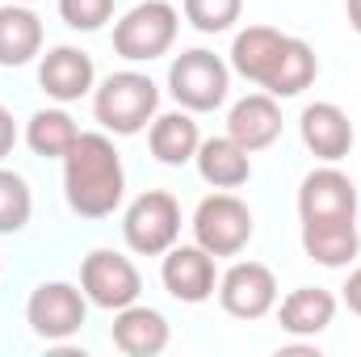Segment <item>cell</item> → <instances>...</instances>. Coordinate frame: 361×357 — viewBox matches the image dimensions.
<instances>
[{"label":"cell","instance_id":"6da1fadb","mask_svg":"<svg viewBox=\"0 0 361 357\" xmlns=\"http://www.w3.org/2000/svg\"><path fill=\"white\" fill-rule=\"evenodd\" d=\"M231 72H240L269 97H298L315 85L319 59L294 34H281L273 25H248L231 42Z\"/></svg>","mask_w":361,"mask_h":357},{"label":"cell","instance_id":"7a4b0ae2","mask_svg":"<svg viewBox=\"0 0 361 357\" xmlns=\"http://www.w3.org/2000/svg\"><path fill=\"white\" fill-rule=\"evenodd\" d=\"M63 198L80 219H109L126 198V169L105 131H80L63 156Z\"/></svg>","mask_w":361,"mask_h":357},{"label":"cell","instance_id":"3957f363","mask_svg":"<svg viewBox=\"0 0 361 357\" xmlns=\"http://www.w3.org/2000/svg\"><path fill=\"white\" fill-rule=\"evenodd\" d=\"M160 109V89L143 72H114L92 89V118L105 135H139Z\"/></svg>","mask_w":361,"mask_h":357},{"label":"cell","instance_id":"277c9868","mask_svg":"<svg viewBox=\"0 0 361 357\" xmlns=\"http://www.w3.org/2000/svg\"><path fill=\"white\" fill-rule=\"evenodd\" d=\"M177 30H180V13L169 0H139L114 25V51L126 63H152V59L173 51Z\"/></svg>","mask_w":361,"mask_h":357},{"label":"cell","instance_id":"5b68a950","mask_svg":"<svg viewBox=\"0 0 361 357\" xmlns=\"http://www.w3.org/2000/svg\"><path fill=\"white\" fill-rule=\"evenodd\" d=\"M257 231V219L244 198L231 189H219L197 202L193 210V244H202L210 257H240Z\"/></svg>","mask_w":361,"mask_h":357},{"label":"cell","instance_id":"8992f818","mask_svg":"<svg viewBox=\"0 0 361 357\" xmlns=\"http://www.w3.org/2000/svg\"><path fill=\"white\" fill-rule=\"evenodd\" d=\"M169 92H173V101H177L180 109L210 114L231 92V63H223L206 47L180 51L177 59H173V68H169Z\"/></svg>","mask_w":361,"mask_h":357},{"label":"cell","instance_id":"52a82bcc","mask_svg":"<svg viewBox=\"0 0 361 357\" xmlns=\"http://www.w3.org/2000/svg\"><path fill=\"white\" fill-rule=\"evenodd\" d=\"M122 240L139 257H164L180 240V202L169 189L139 193L122 214Z\"/></svg>","mask_w":361,"mask_h":357},{"label":"cell","instance_id":"ba28073f","mask_svg":"<svg viewBox=\"0 0 361 357\" xmlns=\"http://www.w3.org/2000/svg\"><path fill=\"white\" fill-rule=\"evenodd\" d=\"M89 320V298L72 282H38L25 298V324L38 341H72Z\"/></svg>","mask_w":361,"mask_h":357},{"label":"cell","instance_id":"9c48e42d","mask_svg":"<svg viewBox=\"0 0 361 357\" xmlns=\"http://www.w3.org/2000/svg\"><path fill=\"white\" fill-rule=\"evenodd\" d=\"M80 290L92 307L101 311H122L130 303H139L143 294V277L130 257L114 253V248H92L80 261Z\"/></svg>","mask_w":361,"mask_h":357},{"label":"cell","instance_id":"30bf717a","mask_svg":"<svg viewBox=\"0 0 361 357\" xmlns=\"http://www.w3.org/2000/svg\"><path fill=\"white\" fill-rule=\"evenodd\" d=\"M298 223H357V185L336 164L311 169L298 185Z\"/></svg>","mask_w":361,"mask_h":357},{"label":"cell","instance_id":"8fae6325","mask_svg":"<svg viewBox=\"0 0 361 357\" xmlns=\"http://www.w3.org/2000/svg\"><path fill=\"white\" fill-rule=\"evenodd\" d=\"M219 303L235 320H265L277 307V277L261 261H235L219 277Z\"/></svg>","mask_w":361,"mask_h":357},{"label":"cell","instance_id":"7c38bea8","mask_svg":"<svg viewBox=\"0 0 361 357\" xmlns=\"http://www.w3.org/2000/svg\"><path fill=\"white\" fill-rule=\"evenodd\" d=\"M219 257H210L202 244H173L160 261V282L164 290L185 303V307H197L206 303L214 290H219V269H214Z\"/></svg>","mask_w":361,"mask_h":357},{"label":"cell","instance_id":"4fadbf2b","mask_svg":"<svg viewBox=\"0 0 361 357\" xmlns=\"http://www.w3.org/2000/svg\"><path fill=\"white\" fill-rule=\"evenodd\" d=\"M298 135H302V147L324 164H336L353 152V122L336 101H311L298 114Z\"/></svg>","mask_w":361,"mask_h":357},{"label":"cell","instance_id":"5bb4252c","mask_svg":"<svg viewBox=\"0 0 361 357\" xmlns=\"http://www.w3.org/2000/svg\"><path fill=\"white\" fill-rule=\"evenodd\" d=\"M38 85L51 101L59 105H72L80 97H89L97 89V68H92V55L80 47H51L38 63Z\"/></svg>","mask_w":361,"mask_h":357},{"label":"cell","instance_id":"9a60e30c","mask_svg":"<svg viewBox=\"0 0 361 357\" xmlns=\"http://www.w3.org/2000/svg\"><path fill=\"white\" fill-rule=\"evenodd\" d=\"M281 109L277 97L269 92H248L227 109V135L244 147V152H265L281 139Z\"/></svg>","mask_w":361,"mask_h":357},{"label":"cell","instance_id":"2e32d148","mask_svg":"<svg viewBox=\"0 0 361 357\" xmlns=\"http://www.w3.org/2000/svg\"><path fill=\"white\" fill-rule=\"evenodd\" d=\"M114 345L126 357H156L169 349L173 341V328L169 320L156 311V307H143V303H130L122 311H114V328H109Z\"/></svg>","mask_w":361,"mask_h":357},{"label":"cell","instance_id":"e0dca14e","mask_svg":"<svg viewBox=\"0 0 361 357\" xmlns=\"http://www.w3.org/2000/svg\"><path fill=\"white\" fill-rule=\"evenodd\" d=\"M336 307H341V303H336L332 290L298 286V290H290V294L281 298V307H277V324H281V332H290V337H319V332L332 328Z\"/></svg>","mask_w":361,"mask_h":357},{"label":"cell","instance_id":"ac0fdd59","mask_svg":"<svg viewBox=\"0 0 361 357\" xmlns=\"http://www.w3.org/2000/svg\"><path fill=\"white\" fill-rule=\"evenodd\" d=\"M42 55V17L30 4H0V68H25Z\"/></svg>","mask_w":361,"mask_h":357},{"label":"cell","instance_id":"d6986e66","mask_svg":"<svg viewBox=\"0 0 361 357\" xmlns=\"http://www.w3.org/2000/svg\"><path fill=\"white\" fill-rule=\"evenodd\" d=\"M197 177L214 189H240L252 177V152H244L231 135H214V139H202L197 143Z\"/></svg>","mask_w":361,"mask_h":357},{"label":"cell","instance_id":"ffe728a7","mask_svg":"<svg viewBox=\"0 0 361 357\" xmlns=\"http://www.w3.org/2000/svg\"><path fill=\"white\" fill-rule=\"evenodd\" d=\"M197 143H202V131L193 122L189 109H169V114H156L152 126H147V147L160 164L180 169L197 156Z\"/></svg>","mask_w":361,"mask_h":357},{"label":"cell","instance_id":"44dd1931","mask_svg":"<svg viewBox=\"0 0 361 357\" xmlns=\"http://www.w3.org/2000/svg\"><path fill=\"white\" fill-rule=\"evenodd\" d=\"M302 253L324 269L353 265L361 253L357 223H302Z\"/></svg>","mask_w":361,"mask_h":357},{"label":"cell","instance_id":"7402d4cb","mask_svg":"<svg viewBox=\"0 0 361 357\" xmlns=\"http://www.w3.org/2000/svg\"><path fill=\"white\" fill-rule=\"evenodd\" d=\"M76 139H80V126L72 122L68 109H38V114H30V122H25V143H30V152L42 156V160H63Z\"/></svg>","mask_w":361,"mask_h":357},{"label":"cell","instance_id":"603a6c76","mask_svg":"<svg viewBox=\"0 0 361 357\" xmlns=\"http://www.w3.org/2000/svg\"><path fill=\"white\" fill-rule=\"evenodd\" d=\"M34 214V193H30V181L13 169H0V236H17L25 231Z\"/></svg>","mask_w":361,"mask_h":357},{"label":"cell","instance_id":"cb8c5ba5","mask_svg":"<svg viewBox=\"0 0 361 357\" xmlns=\"http://www.w3.org/2000/svg\"><path fill=\"white\" fill-rule=\"evenodd\" d=\"M244 0H185V21L197 34H223L240 21Z\"/></svg>","mask_w":361,"mask_h":357},{"label":"cell","instance_id":"d4e9b609","mask_svg":"<svg viewBox=\"0 0 361 357\" xmlns=\"http://www.w3.org/2000/svg\"><path fill=\"white\" fill-rule=\"evenodd\" d=\"M114 4H118V0H59V17H63L72 30L92 34V30H101V25L114 17Z\"/></svg>","mask_w":361,"mask_h":357},{"label":"cell","instance_id":"484cf974","mask_svg":"<svg viewBox=\"0 0 361 357\" xmlns=\"http://www.w3.org/2000/svg\"><path fill=\"white\" fill-rule=\"evenodd\" d=\"M13 147H17V118H13V109L0 105V160H4Z\"/></svg>","mask_w":361,"mask_h":357},{"label":"cell","instance_id":"4316f807","mask_svg":"<svg viewBox=\"0 0 361 357\" xmlns=\"http://www.w3.org/2000/svg\"><path fill=\"white\" fill-rule=\"evenodd\" d=\"M341 298H345V307H349L353 315H361V269L349 273V282L341 286Z\"/></svg>","mask_w":361,"mask_h":357},{"label":"cell","instance_id":"83f0119b","mask_svg":"<svg viewBox=\"0 0 361 357\" xmlns=\"http://www.w3.org/2000/svg\"><path fill=\"white\" fill-rule=\"evenodd\" d=\"M345 17H349V25H353V34L361 38V0H345Z\"/></svg>","mask_w":361,"mask_h":357},{"label":"cell","instance_id":"f1b7e54d","mask_svg":"<svg viewBox=\"0 0 361 357\" xmlns=\"http://www.w3.org/2000/svg\"><path fill=\"white\" fill-rule=\"evenodd\" d=\"M17 4H34V0H17Z\"/></svg>","mask_w":361,"mask_h":357}]
</instances>
